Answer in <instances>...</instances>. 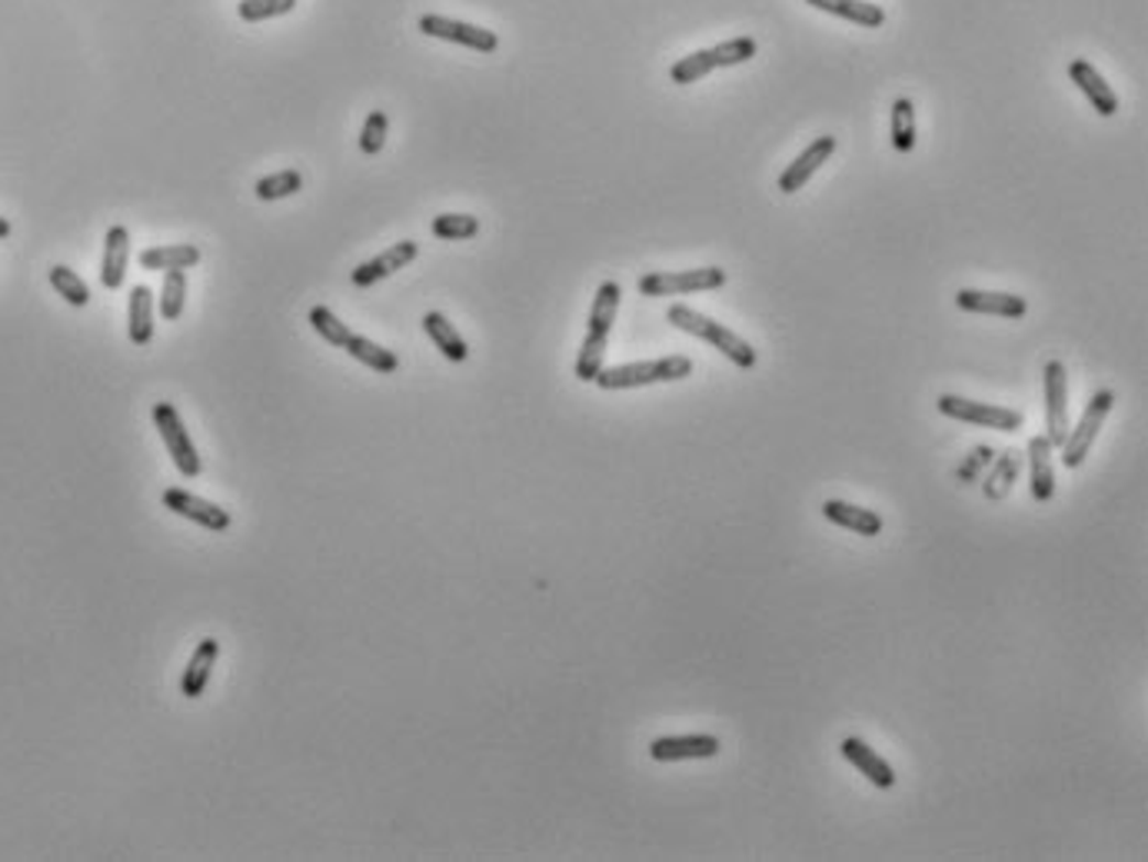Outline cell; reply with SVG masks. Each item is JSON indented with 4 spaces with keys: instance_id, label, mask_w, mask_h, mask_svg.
I'll return each instance as SVG.
<instances>
[{
    "instance_id": "1",
    "label": "cell",
    "mask_w": 1148,
    "mask_h": 862,
    "mask_svg": "<svg viewBox=\"0 0 1148 862\" xmlns=\"http://www.w3.org/2000/svg\"><path fill=\"white\" fill-rule=\"evenodd\" d=\"M620 297H623V291H620L616 280H606L597 291L590 327H587V340H583L580 357H577V377L583 383H593L597 373L603 370V357H606V343H610V334H613V324H616Z\"/></svg>"
},
{
    "instance_id": "2",
    "label": "cell",
    "mask_w": 1148,
    "mask_h": 862,
    "mask_svg": "<svg viewBox=\"0 0 1148 862\" xmlns=\"http://www.w3.org/2000/svg\"><path fill=\"white\" fill-rule=\"evenodd\" d=\"M669 324H673L676 330H682V334H692V337L712 343L715 350H720L730 363H736L740 370H753V367H756V350H753L736 330H730V327H723V324H715L712 317H706V314H699V310H692V307H682V304L669 307Z\"/></svg>"
},
{
    "instance_id": "3",
    "label": "cell",
    "mask_w": 1148,
    "mask_h": 862,
    "mask_svg": "<svg viewBox=\"0 0 1148 862\" xmlns=\"http://www.w3.org/2000/svg\"><path fill=\"white\" fill-rule=\"evenodd\" d=\"M692 377V360L676 353L663 360H643V363H623V367H603L597 373L600 390H633V386H649V383H676Z\"/></svg>"
},
{
    "instance_id": "4",
    "label": "cell",
    "mask_w": 1148,
    "mask_h": 862,
    "mask_svg": "<svg viewBox=\"0 0 1148 862\" xmlns=\"http://www.w3.org/2000/svg\"><path fill=\"white\" fill-rule=\"evenodd\" d=\"M726 283V270L720 266H699V270H653L639 276L643 297H679V294H699V291H720Z\"/></svg>"
},
{
    "instance_id": "5",
    "label": "cell",
    "mask_w": 1148,
    "mask_h": 862,
    "mask_svg": "<svg viewBox=\"0 0 1148 862\" xmlns=\"http://www.w3.org/2000/svg\"><path fill=\"white\" fill-rule=\"evenodd\" d=\"M936 406L942 416H952V419L972 423V426H985V429H995V434H1016V429H1023V413L1013 406L978 403V400H965L955 393H942Z\"/></svg>"
},
{
    "instance_id": "6",
    "label": "cell",
    "mask_w": 1148,
    "mask_h": 862,
    "mask_svg": "<svg viewBox=\"0 0 1148 862\" xmlns=\"http://www.w3.org/2000/svg\"><path fill=\"white\" fill-rule=\"evenodd\" d=\"M1112 406H1115V393H1112V390L1092 393V400L1085 403V413H1082L1079 426L1069 429L1065 444L1059 447V450H1062L1065 470H1079V467L1085 463V457L1092 454V444H1095V437H1098V429H1102L1105 416L1112 413Z\"/></svg>"
},
{
    "instance_id": "7",
    "label": "cell",
    "mask_w": 1148,
    "mask_h": 862,
    "mask_svg": "<svg viewBox=\"0 0 1148 862\" xmlns=\"http://www.w3.org/2000/svg\"><path fill=\"white\" fill-rule=\"evenodd\" d=\"M154 423H157V429H161V440H164V447H167L174 467H177L184 477H190V480L200 477V457H197V447H194L190 437H187V426H184L177 406H174V403H157V406H154Z\"/></svg>"
},
{
    "instance_id": "8",
    "label": "cell",
    "mask_w": 1148,
    "mask_h": 862,
    "mask_svg": "<svg viewBox=\"0 0 1148 862\" xmlns=\"http://www.w3.org/2000/svg\"><path fill=\"white\" fill-rule=\"evenodd\" d=\"M1069 373L1065 363H1046V437L1059 450L1069 437Z\"/></svg>"
},
{
    "instance_id": "9",
    "label": "cell",
    "mask_w": 1148,
    "mask_h": 862,
    "mask_svg": "<svg viewBox=\"0 0 1148 862\" xmlns=\"http://www.w3.org/2000/svg\"><path fill=\"white\" fill-rule=\"evenodd\" d=\"M419 31L426 37H440V41H450V44H460V47H470V51H480V54H493L500 47V37L493 31L477 28V24H463V21H453V18H440V14L419 18Z\"/></svg>"
},
{
    "instance_id": "10",
    "label": "cell",
    "mask_w": 1148,
    "mask_h": 862,
    "mask_svg": "<svg viewBox=\"0 0 1148 862\" xmlns=\"http://www.w3.org/2000/svg\"><path fill=\"white\" fill-rule=\"evenodd\" d=\"M723 743L712 733H686V736H659L649 743V756L656 763H682V760H712L720 756Z\"/></svg>"
},
{
    "instance_id": "11",
    "label": "cell",
    "mask_w": 1148,
    "mask_h": 862,
    "mask_svg": "<svg viewBox=\"0 0 1148 862\" xmlns=\"http://www.w3.org/2000/svg\"><path fill=\"white\" fill-rule=\"evenodd\" d=\"M955 307L965 314H985V317H1006V320H1023L1029 314L1026 297L1019 294H998V291H959Z\"/></svg>"
},
{
    "instance_id": "12",
    "label": "cell",
    "mask_w": 1148,
    "mask_h": 862,
    "mask_svg": "<svg viewBox=\"0 0 1148 862\" xmlns=\"http://www.w3.org/2000/svg\"><path fill=\"white\" fill-rule=\"evenodd\" d=\"M164 506H167L171 513L184 516V520L200 523L204 530H214V533L230 530V513H227L223 506H217V503H210V500H204V497H194V493H187V490H167V493H164Z\"/></svg>"
},
{
    "instance_id": "13",
    "label": "cell",
    "mask_w": 1148,
    "mask_h": 862,
    "mask_svg": "<svg viewBox=\"0 0 1148 862\" xmlns=\"http://www.w3.org/2000/svg\"><path fill=\"white\" fill-rule=\"evenodd\" d=\"M835 154V137H816L812 143H809V148L783 171V177H779V190L783 194H796V190H802L806 184H809V177L829 161Z\"/></svg>"
},
{
    "instance_id": "14",
    "label": "cell",
    "mask_w": 1148,
    "mask_h": 862,
    "mask_svg": "<svg viewBox=\"0 0 1148 862\" xmlns=\"http://www.w3.org/2000/svg\"><path fill=\"white\" fill-rule=\"evenodd\" d=\"M842 756L859 770V773H863L873 786H879V789H893L896 786V770L866 743V740H859V736H849V740H842Z\"/></svg>"
},
{
    "instance_id": "15",
    "label": "cell",
    "mask_w": 1148,
    "mask_h": 862,
    "mask_svg": "<svg viewBox=\"0 0 1148 862\" xmlns=\"http://www.w3.org/2000/svg\"><path fill=\"white\" fill-rule=\"evenodd\" d=\"M416 253H419V247H416L413 240H400V243H393L390 250L376 253L373 260L360 263V266L353 270V283H357V286H373V283L386 280L390 273L403 270L406 263H413Z\"/></svg>"
},
{
    "instance_id": "16",
    "label": "cell",
    "mask_w": 1148,
    "mask_h": 862,
    "mask_svg": "<svg viewBox=\"0 0 1148 862\" xmlns=\"http://www.w3.org/2000/svg\"><path fill=\"white\" fill-rule=\"evenodd\" d=\"M822 516L842 530H852L855 536H879L883 533V516L876 510H866V506H855V503H845V500H826L822 503Z\"/></svg>"
},
{
    "instance_id": "17",
    "label": "cell",
    "mask_w": 1148,
    "mask_h": 862,
    "mask_svg": "<svg viewBox=\"0 0 1148 862\" xmlns=\"http://www.w3.org/2000/svg\"><path fill=\"white\" fill-rule=\"evenodd\" d=\"M1069 77L1072 84L1089 97L1092 110H1098L1102 117H1112L1118 110V94L1105 84V77L1089 64V61H1072L1069 64Z\"/></svg>"
},
{
    "instance_id": "18",
    "label": "cell",
    "mask_w": 1148,
    "mask_h": 862,
    "mask_svg": "<svg viewBox=\"0 0 1148 862\" xmlns=\"http://www.w3.org/2000/svg\"><path fill=\"white\" fill-rule=\"evenodd\" d=\"M127 260H130V233L127 227H110L103 240V263H100V283L107 291H120L127 276Z\"/></svg>"
},
{
    "instance_id": "19",
    "label": "cell",
    "mask_w": 1148,
    "mask_h": 862,
    "mask_svg": "<svg viewBox=\"0 0 1148 862\" xmlns=\"http://www.w3.org/2000/svg\"><path fill=\"white\" fill-rule=\"evenodd\" d=\"M1052 444L1049 437L1029 440V473H1032V500L1049 503L1056 497V470H1052Z\"/></svg>"
},
{
    "instance_id": "20",
    "label": "cell",
    "mask_w": 1148,
    "mask_h": 862,
    "mask_svg": "<svg viewBox=\"0 0 1148 862\" xmlns=\"http://www.w3.org/2000/svg\"><path fill=\"white\" fill-rule=\"evenodd\" d=\"M1019 470H1023V457L1016 450H1002L992 457L988 463V473H985V483H982V493L985 500H1006L1019 480Z\"/></svg>"
},
{
    "instance_id": "21",
    "label": "cell",
    "mask_w": 1148,
    "mask_h": 862,
    "mask_svg": "<svg viewBox=\"0 0 1148 862\" xmlns=\"http://www.w3.org/2000/svg\"><path fill=\"white\" fill-rule=\"evenodd\" d=\"M217 656H220V643H217L214 636H207V640H200V643H197V650H194V656H190V663H187V669H184V686H181L187 699L204 696V689H207V683H210V673H214Z\"/></svg>"
},
{
    "instance_id": "22",
    "label": "cell",
    "mask_w": 1148,
    "mask_h": 862,
    "mask_svg": "<svg viewBox=\"0 0 1148 862\" xmlns=\"http://www.w3.org/2000/svg\"><path fill=\"white\" fill-rule=\"evenodd\" d=\"M127 327H130V340L136 347H147L154 340V294L151 286L136 283L130 291V310H127Z\"/></svg>"
},
{
    "instance_id": "23",
    "label": "cell",
    "mask_w": 1148,
    "mask_h": 862,
    "mask_svg": "<svg viewBox=\"0 0 1148 862\" xmlns=\"http://www.w3.org/2000/svg\"><path fill=\"white\" fill-rule=\"evenodd\" d=\"M809 8L835 14L842 21L863 24V28H883L886 24V11L879 4H870V0H806Z\"/></svg>"
},
{
    "instance_id": "24",
    "label": "cell",
    "mask_w": 1148,
    "mask_h": 862,
    "mask_svg": "<svg viewBox=\"0 0 1148 862\" xmlns=\"http://www.w3.org/2000/svg\"><path fill=\"white\" fill-rule=\"evenodd\" d=\"M423 330H426V337L429 340H434L437 343V350L447 357V360H453V363H463L467 357H470V347H467V340L457 334V327L444 317V314H426L423 317Z\"/></svg>"
},
{
    "instance_id": "25",
    "label": "cell",
    "mask_w": 1148,
    "mask_h": 862,
    "mask_svg": "<svg viewBox=\"0 0 1148 862\" xmlns=\"http://www.w3.org/2000/svg\"><path fill=\"white\" fill-rule=\"evenodd\" d=\"M200 263V250L194 243H171V247H154L140 253L143 270H190Z\"/></svg>"
},
{
    "instance_id": "26",
    "label": "cell",
    "mask_w": 1148,
    "mask_h": 862,
    "mask_svg": "<svg viewBox=\"0 0 1148 862\" xmlns=\"http://www.w3.org/2000/svg\"><path fill=\"white\" fill-rule=\"evenodd\" d=\"M353 360H360L363 367H370V370H376V373H393L396 367H400V357L393 353V350H386V347H380V343H373V340H367V337H350L347 340V347H343Z\"/></svg>"
},
{
    "instance_id": "27",
    "label": "cell",
    "mask_w": 1148,
    "mask_h": 862,
    "mask_svg": "<svg viewBox=\"0 0 1148 862\" xmlns=\"http://www.w3.org/2000/svg\"><path fill=\"white\" fill-rule=\"evenodd\" d=\"M893 148L899 154H912L916 148V107L909 97H899L893 103Z\"/></svg>"
},
{
    "instance_id": "28",
    "label": "cell",
    "mask_w": 1148,
    "mask_h": 862,
    "mask_svg": "<svg viewBox=\"0 0 1148 862\" xmlns=\"http://www.w3.org/2000/svg\"><path fill=\"white\" fill-rule=\"evenodd\" d=\"M51 286H54V291L70 304V307H87L90 304V291H87V283L70 270V266H51Z\"/></svg>"
},
{
    "instance_id": "29",
    "label": "cell",
    "mask_w": 1148,
    "mask_h": 862,
    "mask_svg": "<svg viewBox=\"0 0 1148 862\" xmlns=\"http://www.w3.org/2000/svg\"><path fill=\"white\" fill-rule=\"evenodd\" d=\"M184 297H187V270H167L164 291H161V314H164V320H181Z\"/></svg>"
},
{
    "instance_id": "30",
    "label": "cell",
    "mask_w": 1148,
    "mask_h": 862,
    "mask_svg": "<svg viewBox=\"0 0 1148 862\" xmlns=\"http://www.w3.org/2000/svg\"><path fill=\"white\" fill-rule=\"evenodd\" d=\"M297 190H304V174L300 171H280V174H270V177L256 181V197L260 200H283V197H294Z\"/></svg>"
},
{
    "instance_id": "31",
    "label": "cell",
    "mask_w": 1148,
    "mask_h": 862,
    "mask_svg": "<svg viewBox=\"0 0 1148 862\" xmlns=\"http://www.w3.org/2000/svg\"><path fill=\"white\" fill-rule=\"evenodd\" d=\"M310 327H314L330 347H340V350H343L347 340L353 337V330H350L334 310H327V307H314V310H310Z\"/></svg>"
},
{
    "instance_id": "32",
    "label": "cell",
    "mask_w": 1148,
    "mask_h": 862,
    "mask_svg": "<svg viewBox=\"0 0 1148 862\" xmlns=\"http://www.w3.org/2000/svg\"><path fill=\"white\" fill-rule=\"evenodd\" d=\"M434 233L440 240H470L480 233V220L473 214H440L434 217Z\"/></svg>"
},
{
    "instance_id": "33",
    "label": "cell",
    "mask_w": 1148,
    "mask_h": 862,
    "mask_svg": "<svg viewBox=\"0 0 1148 862\" xmlns=\"http://www.w3.org/2000/svg\"><path fill=\"white\" fill-rule=\"evenodd\" d=\"M709 57L715 67H736V64H746L750 57H756V41L753 37H733V41H723L709 47Z\"/></svg>"
},
{
    "instance_id": "34",
    "label": "cell",
    "mask_w": 1148,
    "mask_h": 862,
    "mask_svg": "<svg viewBox=\"0 0 1148 862\" xmlns=\"http://www.w3.org/2000/svg\"><path fill=\"white\" fill-rule=\"evenodd\" d=\"M297 8V0H240L237 14L250 24H260V21H270V18H283L291 14Z\"/></svg>"
},
{
    "instance_id": "35",
    "label": "cell",
    "mask_w": 1148,
    "mask_h": 862,
    "mask_svg": "<svg viewBox=\"0 0 1148 862\" xmlns=\"http://www.w3.org/2000/svg\"><path fill=\"white\" fill-rule=\"evenodd\" d=\"M712 70H715V64H712L709 51H696V54L676 61L673 70H669V77H673V84H696V80H702V77L712 74Z\"/></svg>"
},
{
    "instance_id": "36",
    "label": "cell",
    "mask_w": 1148,
    "mask_h": 862,
    "mask_svg": "<svg viewBox=\"0 0 1148 862\" xmlns=\"http://www.w3.org/2000/svg\"><path fill=\"white\" fill-rule=\"evenodd\" d=\"M998 450L995 447H988V444H978V447H972L969 450V457L959 463V470H955V480L962 483V487H969V483H975L985 470H988V463H992V457H995Z\"/></svg>"
},
{
    "instance_id": "37",
    "label": "cell",
    "mask_w": 1148,
    "mask_h": 862,
    "mask_svg": "<svg viewBox=\"0 0 1148 862\" xmlns=\"http://www.w3.org/2000/svg\"><path fill=\"white\" fill-rule=\"evenodd\" d=\"M386 127H390V120H386V113H383V110H373V113L367 117L363 133H360V151H363L367 157H373V154H380V151H383V143H386Z\"/></svg>"
},
{
    "instance_id": "38",
    "label": "cell",
    "mask_w": 1148,
    "mask_h": 862,
    "mask_svg": "<svg viewBox=\"0 0 1148 862\" xmlns=\"http://www.w3.org/2000/svg\"><path fill=\"white\" fill-rule=\"evenodd\" d=\"M4 237H11V220L0 217V240H4Z\"/></svg>"
}]
</instances>
